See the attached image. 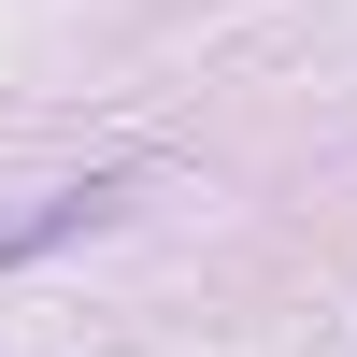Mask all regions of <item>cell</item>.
I'll list each match as a JSON object with an SVG mask.
<instances>
[{"label":"cell","mask_w":357,"mask_h":357,"mask_svg":"<svg viewBox=\"0 0 357 357\" xmlns=\"http://www.w3.org/2000/svg\"><path fill=\"white\" fill-rule=\"evenodd\" d=\"M114 215V186H43L29 215H0V257H43V243H72V229H100Z\"/></svg>","instance_id":"6da1fadb"}]
</instances>
